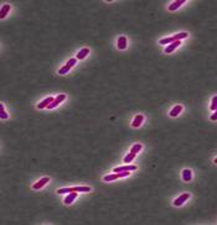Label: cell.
I'll use <instances>...</instances> for the list:
<instances>
[{
    "instance_id": "cell-23",
    "label": "cell",
    "mask_w": 217,
    "mask_h": 225,
    "mask_svg": "<svg viewBox=\"0 0 217 225\" xmlns=\"http://www.w3.org/2000/svg\"><path fill=\"white\" fill-rule=\"evenodd\" d=\"M211 110L212 111H215L216 109H217V95H215L213 98H212V102H211Z\"/></svg>"
},
{
    "instance_id": "cell-22",
    "label": "cell",
    "mask_w": 217,
    "mask_h": 225,
    "mask_svg": "<svg viewBox=\"0 0 217 225\" xmlns=\"http://www.w3.org/2000/svg\"><path fill=\"white\" fill-rule=\"evenodd\" d=\"M0 118L1 119H7V114L4 109V105L3 104H0Z\"/></svg>"
},
{
    "instance_id": "cell-14",
    "label": "cell",
    "mask_w": 217,
    "mask_h": 225,
    "mask_svg": "<svg viewBox=\"0 0 217 225\" xmlns=\"http://www.w3.org/2000/svg\"><path fill=\"white\" fill-rule=\"evenodd\" d=\"M143 120H144V116L143 115H141V114L137 115L135 118H134V120H133V122H132V126L133 128H139L140 125H141V122H143Z\"/></svg>"
},
{
    "instance_id": "cell-9",
    "label": "cell",
    "mask_w": 217,
    "mask_h": 225,
    "mask_svg": "<svg viewBox=\"0 0 217 225\" xmlns=\"http://www.w3.org/2000/svg\"><path fill=\"white\" fill-rule=\"evenodd\" d=\"M77 193H78V192H71V193H68V195L65 198L63 203H65L66 205H70L71 203H73V201L77 198Z\"/></svg>"
},
{
    "instance_id": "cell-24",
    "label": "cell",
    "mask_w": 217,
    "mask_h": 225,
    "mask_svg": "<svg viewBox=\"0 0 217 225\" xmlns=\"http://www.w3.org/2000/svg\"><path fill=\"white\" fill-rule=\"evenodd\" d=\"M210 119H211L212 121H216V120H217V109H216V110H215V113L211 115V118H210Z\"/></svg>"
},
{
    "instance_id": "cell-15",
    "label": "cell",
    "mask_w": 217,
    "mask_h": 225,
    "mask_svg": "<svg viewBox=\"0 0 217 225\" xmlns=\"http://www.w3.org/2000/svg\"><path fill=\"white\" fill-rule=\"evenodd\" d=\"M182 4H185V0H176V1H174L171 5H169V10H170V11L178 10Z\"/></svg>"
},
{
    "instance_id": "cell-18",
    "label": "cell",
    "mask_w": 217,
    "mask_h": 225,
    "mask_svg": "<svg viewBox=\"0 0 217 225\" xmlns=\"http://www.w3.org/2000/svg\"><path fill=\"white\" fill-rule=\"evenodd\" d=\"M187 36H189L187 32H180V34L174 35L172 37H174V40H175V41H180V40H182V38H186Z\"/></svg>"
},
{
    "instance_id": "cell-10",
    "label": "cell",
    "mask_w": 217,
    "mask_h": 225,
    "mask_svg": "<svg viewBox=\"0 0 217 225\" xmlns=\"http://www.w3.org/2000/svg\"><path fill=\"white\" fill-rule=\"evenodd\" d=\"M54 100H55V99H54L52 97H48V98L44 99L42 102L37 104V109H44V108H47V106H48L50 104H51V103H52Z\"/></svg>"
},
{
    "instance_id": "cell-4",
    "label": "cell",
    "mask_w": 217,
    "mask_h": 225,
    "mask_svg": "<svg viewBox=\"0 0 217 225\" xmlns=\"http://www.w3.org/2000/svg\"><path fill=\"white\" fill-rule=\"evenodd\" d=\"M189 198H190V194H189V193H182L180 197H178V198L174 201V205H175V207H180V205H182L184 203H185Z\"/></svg>"
},
{
    "instance_id": "cell-21",
    "label": "cell",
    "mask_w": 217,
    "mask_h": 225,
    "mask_svg": "<svg viewBox=\"0 0 217 225\" xmlns=\"http://www.w3.org/2000/svg\"><path fill=\"white\" fill-rule=\"evenodd\" d=\"M141 147H143V146H141L140 144H135V145H133L132 146V148H130V152H133V153H138L139 151H140V150H141Z\"/></svg>"
},
{
    "instance_id": "cell-11",
    "label": "cell",
    "mask_w": 217,
    "mask_h": 225,
    "mask_svg": "<svg viewBox=\"0 0 217 225\" xmlns=\"http://www.w3.org/2000/svg\"><path fill=\"white\" fill-rule=\"evenodd\" d=\"M88 53H89V48H82V49H80L78 53L76 55V60H78V61L85 60V58L88 56Z\"/></svg>"
},
{
    "instance_id": "cell-20",
    "label": "cell",
    "mask_w": 217,
    "mask_h": 225,
    "mask_svg": "<svg viewBox=\"0 0 217 225\" xmlns=\"http://www.w3.org/2000/svg\"><path fill=\"white\" fill-rule=\"evenodd\" d=\"M174 37L171 36V37H166V38H161L160 41H159V44L160 45H166V44H172L174 42Z\"/></svg>"
},
{
    "instance_id": "cell-12",
    "label": "cell",
    "mask_w": 217,
    "mask_h": 225,
    "mask_svg": "<svg viewBox=\"0 0 217 225\" xmlns=\"http://www.w3.org/2000/svg\"><path fill=\"white\" fill-rule=\"evenodd\" d=\"M180 45H181L180 41H174L172 44H170L168 47L165 48V53H171V52H174V51H175V48L179 47Z\"/></svg>"
},
{
    "instance_id": "cell-6",
    "label": "cell",
    "mask_w": 217,
    "mask_h": 225,
    "mask_svg": "<svg viewBox=\"0 0 217 225\" xmlns=\"http://www.w3.org/2000/svg\"><path fill=\"white\" fill-rule=\"evenodd\" d=\"M65 99H66V95H65V94H60L57 98H55V100H54L51 104H50V105L47 106V109H54V108H56L60 103H62V102L65 100Z\"/></svg>"
},
{
    "instance_id": "cell-25",
    "label": "cell",
    "mask_w": 217,
    "mask_h": 225,
    "mask_svg": "<svg viewBox=\"0 0 217 225\" xmlns=\"http://www.w3.org/2000/svg\"><path fill=\"white\" fill-rule=\"evenodd\" d=\"M213 162H215V163H216V165H217V157H216V158H215V161H213Z\"/></svg>"
},
{
    "instance_id": "cell-2",
    "label": "cell",
    "mask_w": 217,
    "mask_h": 225,
    "mask_svg": "<svg viewBox=\"0 0 217 225\" xmlns=\"http://www.w3.org/2000/svg\"><path fill=\"white\" fill-rule=\"evenodd\" d=\"M130 172H118V173H113V174H107V176L103 177V181L104 182H112L114 179H118V178H123V177H127L129 176Z\"/></svg>"
},
{
    "instance_id": "cell-5",
    "label": "cell",
    "mask_w": 217,
    "mask_h": 225,
    "mask_svg": "<svg viewBox=\"0 0 217 225\" xmlns=\"http://www.w3.org/2000/svg\"><path fill=\"white\" fill-rule=\"evenodd\" d=\"M137 170V166L134 165H127V166H122V167H115L113 170V172L118 173V172H130V171H135Z\"/></svg>"
},
{
    "instance_id": "cell-8",
    "label": "cell",
    "mask_w": 217,
    "mask_h": 225,
    "mask_svg": "<svg viewBox=\"0 0 217 225\" xmlns=\"http://www.w3.org/2000/svg\"><path fill=\"white\" fill-rule=\"evenodd\" d=\"M127 37L126 36H120L118 37V41H117V47H118L119 49H126L127 48Z\"/></svg>"
},
{
    "instance_id": "cell-1",
    "label": "cell",
    "mask_w": 217,
    "mask_h": 225,
    "mask_svg": "<svg viewBox=\"0 0 217 225\" xmlns=\"http://www.w3.org/2000/svg\"><path fill=\"white\" fill-rule=\"evenodd\" d=\"M71 192H91V187L78 186V187H70V188H60L57 190V193L63 194V193H71Z\"/></svg>"
},
{
    "instance_id": "cell-7",
    "label": "cell",
    "mask_w": 217,
    "mask_h": 225,
    "mask_svg": "<svg viewBox=\"0 0 217 225\" xmlns=\"http://www.w3.org/2000/svg\"><path fill=\"white\" fill-rule=\"evenodd\" d=\"M48 182H50V178H48V177H44V178L39 179V182H36L35 184L32 186V188H34V189H41L45 184H47Z\"/></svg>"
},
{
    "instance_id": "cell-13",
    "label": "cell",
    "mask_w": 217,
    "mask_h": 225,
    "mask_svg": "<svg viewBox=\"0 0 217 225\" xmlns=\"http://www.w3.org/2000/svg\"><path fill=\"white\" fill-rule=\"evenodd\" d=\"M191 179H192V172H191V170L186 168L182 171V181L184 182H190Z\"/></svg>"
},
{
    "instance_id": "cell-19",
    "label": "cell",
    "mask_w": 217,
    "mask_h": 225,
    "mask_svg": "<svg viewBox=\"0 0 217 225\" xmlns=\"http://www.w3.org/2000/svg\"><path fill=\"white\" fill-rule=\"evenodd\" d=\"M135 156H137L135 153H133V152H129V153H128V155H127L126 157H124V162H126V163L128 165L129 162H132L133 160H134V158H135Z\"/></svg>"
},
{
    "instance_id": "cell-17",
    "label": "cell",
    "mask_w": 217,
    "mask_h": 225,
    "mask_svg": "<svg viewBox=\"0 0 217 225\" xmlns=\"http://www.w3.org/2000/svg\"><path fill=\"white\" fill-rule=\"evenodd\" d=\"M10 9H11V6H10L9 4H5V5L1 7V9H0V19H4L5 16L9 14Z\"/></svg>"
},
{
    "instance_id": "cell-3",
    "label": "cell",
    "mask_w": 217,
    "mask_h": 225,
    "mask_svg": "<svg viewBox=\"0 0 217 225\" xmlns=\"http://www.w3.org/2000/svg\"><path fill=\"white\" fill-rule=\"evenodd\" d=\"M76 62H77V60H76V58H70V60H68V62L66 63V64L63 66L62 68H60V69H58V74H61V76H63V74L68 73V72H70V69H71V68L73 67L74 64H76Z\"/></svg>"
},
{
    "instance_id": "cell-16",
    "label": "cell",
    "mask_w": 217,
    "mask_h": 225,
    "mask_svg": "<svg viewBox=\"0 0 217 225\" xmlns=\"http://www.w3.org/2000/svg\"><path fill=\"white\" fill-rule=\"evenodd\" d=\"M181 111H182V106H181V105H175V106L172 108V109L170 110L169 115L171 116V118H175V116H178Z\"/></svg>"
}]
</instances>
